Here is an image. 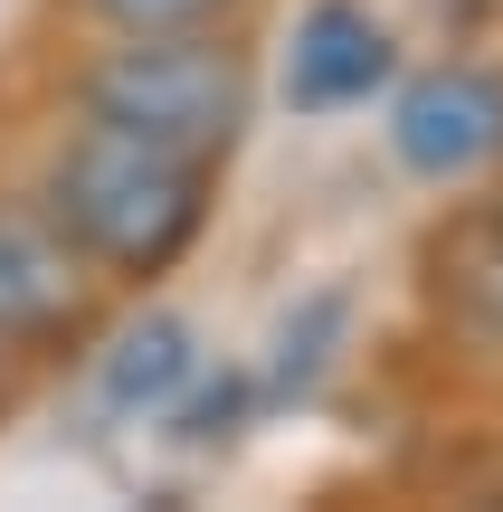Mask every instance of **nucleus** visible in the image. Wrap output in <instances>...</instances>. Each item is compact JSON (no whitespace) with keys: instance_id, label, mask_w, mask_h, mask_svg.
Masks as SVG:
<instances>
[{"instance_id":"nucleus-1","label":"nucleus","mask_w":503,"mask_h":512,"mask_svg":"<svg viewBox=\"0 0 503 512\" xmlns=\"http://www.w3.org/2000/svg\"><path fill=\"white\" fill-rule=\"evenodd\" d=\"M209 190H219L209 162H181V152L143 143L124 124H95V114H76L57 133L48 171H38V209L95 266V285H152V275H171L209 228Z\"/></svg>"},{"instance_id":"nucleus-2","label":"nucleus","mask_w":503,"mask_h":512,"mask_svg":"<svg viewBox=\"0 0 503 512\" xmlns=\"http://www.w3.org/2000/svg\"><path fill=\"white\" fill-rule=\"evenodd\" d=\"M76 114L124 124L143 143L181 152V162L219 171L238 152L247 114H257V67L228 29H162V38H114L76 76Z\"/></svg>"},{"instance_id":"nucleus-3","label":"nucleus","mask_w":503,"mask_h":512,"mask_svg":"<svg viewBox=\"0 0 503 512\" xmlns=\"http://www.w3.org/2000/svg\"><path fill=\"white\" fill-rule=\"evenodd\" d=\"M95 332V266L57 238L38 200H0V351L48 361Z\"/></svg>"},{"instance_id":"nucleus-4","label":"nucleus","mask_w":503,"mask_h":512,"mask_svg":"<svg viewBox=\"0 0 503 512\" xmlns=\"http://www.w3.org/2000/svg\"><path fill=\"white\" fill-rule=\"evenodd\" d=\"M390 152H399V171H418V181H437V190L494 171L503 162V76L466 67V57L409 76V86L390 95Z\"/></svg>"},{"instance_id":"nucleus-5","label":"nucleus","mask_w":503,"mask_h":512,"mask_svg":"<svg viewBox=\"0 0 503 512\" xmlns=\"http://www.w3.org/2000/svg\"><path fill=\"white\" fill-rule=\"evenodd\" d=\"M418 294L447 323V342L503 361V190H475L418 247Z\"/></svg>"},{"instance_id":"nucleus-6","label":"nucleus","mask_w":503,"mask_h":512,"mask_svg":"<svg viewBox=\"0 0 503 512\" xmlns=\"http://www.w3.org/2000/svg\"><path fill=\"white\" fill-rule=\"evenodd\" d=\"M390 29H380L361 0H314L295 19V48H285V105L295 114H352L390 86Z\"/></svg>"},{"instance_id":"nucleus-7","label":"nucleus","mask_w":503,"mask_h":512,"mask_svg":"<svg viewBox=\"0 0 503 512\" xmlns=\"http://www.w3.org/2000/svg\"><path fill=\"white\" fill-rule=\"evenodd\" d=\"M190 380H200V332L181 313H143L95 351V408L124 427H162Z\"/></svg>"},{"instance_id":"nucleus-8","label":"nucleus","mask_w":503,"mask_h":512,"mask_svg":"<svg viewBox=\"0 0 503 512\" xmlns=\"http://www.w3.org/2000/svg\"><path fill=\"white\" fill-rule=\"evenodd\" d=\"M342 332H352V294H342V285L304 294V304L276 323V342H266V370H257V408L314 399V389H323V370H333V351H342Z\"/></svg>"},{"instance_id":"nucleus-9","label":"nucleus","mask_w":503,"mask_h":512,"mask_svg":"<svg viewBox=\"0 0 503 512\" xmlns=\"http://www.w3.org/2000/svg\"><path fill=\"white\" fill-rule=\"evenodd\" d=\"M247 418H257V370H209V361H200V380L171 399L162 427H171L181 446H200V456H209V446H238Z\"/></svg>"},{"instance_id":"nucleus-10","label":"nucleus","mask_w":503,"mask_h":512,"mask_svg":"<svg viewBox=\"0 0 503 512\" xmlns=\"http://www.w3.org/2000/svg\"><path fill=\"white\" fill-rule=\"evenodd\" d=\"M105 38H162V29H228L247 0H76Z\"/></svg>"},{"instance_id":"nucleus-11","label":"nucleus","mask_w":503,"mask_h":512,"mask_svg":"<svg viewBox=\"0 0 503 512\" xmlns=\"http://www.w3.org/2000/svg\"><path fill=\"white\" fill-rule=\"evenodd\" d=\"M10 370H19V361H10V351H0V408H10Z\"/></svg>"}]
</instances>
